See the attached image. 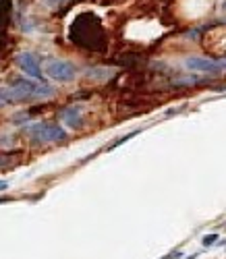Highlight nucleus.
I'll list each match as a JSON object with an SVG mask.
<instances>
[{
	"instance_id": "f257e3e1",
	"label": "nucleus",
	"mask_w": 226,
	"mask_h": 259,
	"mask_svg": "<svg viewBox=\"0 0 226 259\" xmlns=\"http://www.w3.org/2000/svg\"><path fill=\"white\" fill-rule=\"evenodd\" d=\"M7 90H9L13 104H25L31 100H46V98H52L56 94L54 88H50L48 83H40V81L23 79V77L15 79Z\"/></svg>"
},
{
	"instance_id": "f03ea898",
	"label": "nucleus",
	"mask_w": 226,
	"mask_h": 259,
	"mask_svg": "<svg viewBox=\"0 0 226 259\" xmlns=\"http://www.w3.org/2000/svg\"><path fill=\"white\" fill-rule=\"evenodd\" d=\"M25 135L37 143V145H44V143H60L66 139V131L58 124V122H50V120H40V122H33L25 128Z\"/></svg>"
},
{
	"instance_id": "7ed1b4c3",
	"label": "nucleus",
	"mask_w": 226,
	"mask_h": 259,
	"mask_svg": "<svg viewBox=\"0 0 226 259\" xmlns=\"http://www.w3.org/2000/svg\"><path fill=\"white\" fill-rule=\"evenodd\" d=\"M44 75L50 77L52 81H58V83H69L77 77V67L69 60H62V58H50L44 64Z\"/></svg>"
},
{
	"instance_id": "20e7f679",
	"label": "nucleus",
	"mask_w": 226,
	"mask_h": 259,
	"mask_svg": "<svg viewBox=\"0 0 226 259\" xmlns=\"http://www.w3.org/2000/svg\"><path fill=\"white\" fill-rule=\"evenodd\" d=\"M17 67L23 71L27 77H31L33 81L44 83L42 64H40V58H37L33 52H19V54H17Z\"/></svg>"
},
{
	"instance_id": "39448f33",
	"label": "nucleus",
	"mask_w": 226,
	"mask_h": 259,
	"mask_svg": "<svg viewBox=\"0 0 226 259\" xmlns=\"http://www.w3.org/2000/svg\"><path fill=\"white\" fill-rule=\"evenodd\" d=\"M185 67L189 71H199V73H224L226 71V58L212 60V58H199V56H189L185 60Z\"/></svg>"
},
{
	"instance_id": "423d86ee",
	"label": "nucleus",
	"mask_w": 226,
	"mask_h": 259,
	"mask_svg": "<svg viewBox=\"0 0 226 259\" xmlns=\"http://www.w3.org/2000/svg\"><path fill=\"white\" fill-rule=\"evenodd\" d=\"M58 118H60V122L64 126L73 128V131H79V128L83 126V110H81V106H77V104L64 106L60 110V114H58Z\"/></svg>"
},
{
	"instance_id": "0eeeda50",
	"label": "nucleus",
	"mask_w": 226,
	"mask_h": 259,
	"mask_svg": "<svg viewBox=\"0 0 226 259\" xmlns=\"http://www.w3.org/2000/svg\"><path fill=\"white\" fill-rule=\"evenodd\" d=\"M21 162V152H0V170H11Z\"/></svg>"
},
{
	"instance_id": "6e6552de",
	"label": "nucleus",
	"mask_w": 226,
	"mask_h": 259,
	"mask_svg": "<svg viewBox=\"0 0 226 259\" xmlns=\"http://www.w3.org/2000/svg\"><path fill=\"white\" fill-rule=\"evenodd\" d=\"M139 131H133V133H129V135H125V137H121V139H117V141H112L110 145H108V149H115V147H119V145H123L125 141H129V139H133L135 135H137Z\"/></svg>"
},
{
	"instance_id": "1a4fd4ad",
	"label": "nucleus",
	"mask_w": 226,
	"mask_h": 259,
	"mask_svg": "<svg viewBox=\"0 0 226 259\" xmlns=\"http://www.w3.org/2000/svg\"><path fill=\"white\" fill-rule=\"evenodd\" d=\"M9 104H13L11 102V96H9V90L7 88H0V108H5Z\"/></svg>"
},
{
	"instance_id": "9d476101",
	"label": "nucleus",
	"mask_w": 226,
	"mask_h": 259,
	"mask_svg": "<svg viewBox=\"0 0 226 259\" xmlns=\"http://www.w3.org/2000/svg\"><path fill=\"white\" fill-rule=\"evenodd\" d=\"M66 3H71V0H44V5H46L48 9H60Z\"/></svg>"
},
{
	"instance_id": "9b49d317",
	"label": "nucleus",
	"mask_w": 226,
	"mask_h": 259,
	"mask_svg": "<svg viewBox=\"0 0 226 259\" xmlns=\"http://www.w3.org/2000/svg\"><path fill=\"white\" fill-rule=\"evenodd\" d=\"M201 243H203V247H212V245H216L218 243V234H206L201 239Z\"/></svg>"
},
{
	"instance_id": "f8f14e48",
	"label": "nucleus",
	"mask_w": 226,
	"mask_h": 259,
	"mask_svg": "<svg viewBox=\"0 0 226 259\" xmlns=\"http://www.w3.org/2000/svg\"><path fill=\"white\" fill-rule=\"evenodd\" d=\"M9 189V181H0V191H5Z\"/></svg>"
},
{
	"instance_id": "ddd939ff",
	"label": "nucleus",
	"mask_w": 226,
	"mask_h": 259,
	"mask_svg": "<svg viewBox=\"0 0 226 259\" xmlns=\"http://www.w3.org/2000/svg\"><path fill=\"white\" fill-rule=\"evenodd\" d=\"M187 259H195V255H191V257H187Z\"/></svg>"
},
{
	"instance_id": "4468645a",
	"label": "nucleus",
	"mask_w": 226,
	"mask_h": 259,
	"mask_svg": "<svg viewBox=\"0 0 226 259\" xmlns=\"http://www.w3.org/2000/svg\"><path fill=\"white\" fill-rule=\"evenodd\" d=\"M224 11H226V3H224Z\"/></svg>"
},
{
	"instance_id": "2eb2a0df",
	"label": "nucleus",
	"mask_w": 226,
	"mask_h": 259,
	"mask_svg": "<svg viewBox=\"0 0 226 259\" xmlns=\"http://www.w3.org/2000/svg\"><path fill=\"white\" fill-rule=\"evenodd\" d=\"M164 259H166V257H164Z\"/></svg>"
}]
</instances>
